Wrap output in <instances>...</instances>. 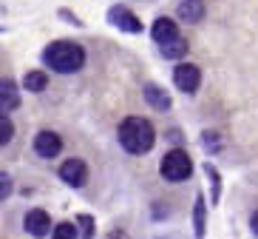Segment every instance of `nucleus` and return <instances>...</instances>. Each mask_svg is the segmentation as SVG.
<instances>
[{"label": "nucleus", "instance_id": "f257e3e1", "mask_svg": "<svg viewBox=\"0 0 258 239\" xmlns=\"http://www.w3.org/2000/svg\"><path fill=\"white\" fill-rule=\"evenodd\" d=\"M153 139H156L153 125L148 123V120H142V117H128V120L119 125V142H122L125 151H131V154H145V151H151Z\"/></svg>", "mask_w": 258, "mask_h": 239}, {"label": "nucleus", "instance_id": "f03ea898", "mask_svg": "<svg viewBox=\"0 0 258 239\" xmlns=\"http://www.w3.org/2000/svg\"><path fill=\"white\" fill-rule=\"evenodd\" d=\"M43 60H46V66H51V69L60 71V74H74V71L83 69L85 52L77 46V43L60 40V43H51V46L43 52Z\"/></svg>", "mask_w": 258, "mask_h": 239}, {"label": "nucleus", "instance_id": "7ed1b4c3", "mask_svg": "<svg viewBox=\"0 0 258 239\" xmlns=\"http://www.w3.org/2000/svg\"><path fill=\"white\" fill-rule=\"evenodd\" d=\"M190 171H193V162L184 151H170L165 154L162 160V177L170 179V182H182V179L190 177Z\"/></svg>", "mask_w": 258, "mask_h": 239}, {"label": "nucleus", "instance_id": "20e7f679", "mask_svg": "<svg viewBox=\"0 0 258 239\" xmlns=\"http://www.w3.org/2000/svg\"><path fill=\"white\" fill-rule=\"evenodd\" d=\"M173 83H176V88H182L184 94H193L199 88V83H202V71H199L196 66H190V63H182V66H176V71H173Z\"/></svg>", "mask_w": 258, "mask_h": 239}, {"label": "nucleus", "instance_id": "39448f33", "mask_svg": "<svg viewBox=\"0 0 258 239\" xmlns=\"http://www.w3.org/2000/svg\"><path fill=\"white\" fill-rule=\"evenodd\" d=\"M60 148H62L60 134L40 131L37 137H34V151H37V157H43V160H51V157H57V154H60Z\"/></svg>", "mask_w": 258, "mask_h": 239}, {"label": "nucleus", "instance_id": "423d86ee", "mask_svg": "<svg viewBox=\"0 0 258 239\" xmlns=\"http://www.w3.org/2000/svg\"><path fill=\"white\" fill-rule=\"evenodd\" d=\"M108 20L116 26V29L122 31H131V34H137V31H142V23L137 20V15L134 12H128L125 6H114L111 12H108Z\"/></svg>", "mask_w": 258, "mask_h": 239}, {"label": "nucleus", "instance_id": "0eeeda50", "mask_svg": "<svg viewBox=\"0 0 258 239\" xmlns=\"http://www.w3.org/2000/svg\"><path fill=\"white\" fill-rule=\"evenodd\" d=\"M60 177L66 179L69 185L80 188V185H85V179H88V168H85L83 160H66L60 165Z\"/></svg>", "mask_w": 258, "mask_h": 239}, {"label": "nucleus", "instance_id": "6e6552de", "mask_svg": "<svg viewBox=\"0 0 258 239\" xmlns=\"http://www.w3.org/2000/svg\"><path fill=\"white\" fill-rule=\"evenodd\" d=\"M26 231H29L31 236H46V233L51 231V219H48L46 211H40V208L29 211V214H26Z\"/></svg>", "mask_w": 258, "mask_h": 239}, {"label": "nucleus", "instance_id": "1a4fd4ad", "mask_svg": "<svg viewBox=\"0 0 258 239\" xmlns=\"http://www.w3.org/2000/svg\"><path fill=\"white\" fill-rule=\"evenodd\" d=\"M20 106V94L12 80H0V111H15Z\"/></svg>", "mask_w": 258, "mask_h": 239}, {"label": "nucleus", "instance_id": "9d476101", "mask_svg": "<svg viewBox=\"0 0 258 239\" xmlns=\"http://www.w3.org/2000/svg\"><path fill=\"white\" fill-rule=\"evenodd\" d=\"M145 100L151 103L156 111H167L170 108V97H167V91L165 88H159V85H145Z\"/></svg>", "mask_w": 258, "mask_h": 239}, {"label": "nucleus", "instance_id": "9b49d317", "mask_svg": "<svg viewBox=\"0 0 258 239\" xmlns=\"http://www.w3.org/2000/svg\"><path fill=\"white\" fill-rule=\"evenodd\" d=\"M179 17L187 20V23H199L205 17V3L202 0H184V3H179Z\"/></svg>", "mask_w": 258, "mask_h": 239}, {"label": "nucleus", "instance_id": "f8f14e48", "mask_svg": "<svg viewBox=\"0 0 258 239\" xmlns=\"http://www.w3.org/2000/svg\"><path fill=\"white\" fill-rule=\"evenodd\" d=\"M153 40H156V43H165V40H170V37H176V34H179V31H176V23L173 20H167V17H159V20H156V23H153Z\"/></svg>", "mask_w": 258, "mask_h": 239}, {"label": "nucleus", "instance_id": "ddd939ff", "mask_svg": "<svg viewBox=\"0 0 258 239\" xmlns=\"http://www.w3.org/2000/svg\"><path fill=\"white\" fill-rule=\"evenodd\" d=\"M159 49H162V54H165V57H182V54L187 52V43H184V40L176 34V37L159 43Z\"/></svg>", "mask_w": 258, "mask_h": 239}, {"label": "nucleus", "instance_id": "4468645a", "mask_svg": "<svg viewBox=\"0 0 258 239\" xmlns=\"http://www.w3.org/2000/svg\"><path fill=\"white\" fill-rule=\"evenodd\" d=\"M23 85L29 88V91L37 94V91H43V88L48 85V77L43 74V71H29V74L23 77Z\"/></svg>", "mask_w": 258, "mask_h": 239}, {"label": "nucleus", "instance_id": "2eb2a0df", "mask_svg": "<svg viewBox=\"0 0 258 239\" xmlns=\"http://www.w3.org/2000/svg\"><path fill=\"white\" fill-rule=\"evenodd\" d=\"M12 134H15V125H12V120H9L6 114H0V146H6L9 139H12Z\"/></svg>", "mask_w": 258, "mask_h": 239}, {"label": "nucleus", "instance_id": "dca6fc26", "mask_svg": "<svg viewBox=\"0 0 258 239\" xmlns=\"http://www.w3.org/2000/svg\"><path fill=\"white\" fill-rule=\"evenodd\" d=\"M54 236H57V239H74L77 236V228L71 222H60L57 228H54Z\"/></svg>", "mask_w": 258, "mask_h": 239}, {"label": "nucleus", "instance_id": "f3484780", "mask_svg": "<svg viewBox=\"0 0 258 239\" xmlns=\"http://www.w3.org/2000/svg\"><path fill=\"white\" fill-rule=\"evenodd\" d=\"M196 233L202 236L205 233V200L199 197V202H196Z\"/></svg>", "mask_w": 258, "mask_h": 239}, {"label": "nucleus", "instance_id": "a211bd4d", "mask_svg": "<svg viewBox=\"0 0 258 239\" xmlns=\"http://www.w3.org/2000/svg\"><path fill=\"white\" fill-rule=\"evenodd\" d=\"M9 194H12V179H9V174H0V202L6 200Z\"/></svg>", "mask_w": 258, "mask_h": 239}, {"label": "nucleus", "instance_id": "6ab92c4d", "mask_svg": "<svg viewBox=\"0 0 258 239\" xmlns=\"http://www.w3.org/2000/svg\"><path fill=\"white\" fill-rule=\"evenodd\" d=\"M77 222L83 225V233H85V236H91V233H94V219H91L88 214H80V219H77Z\"/></svg>", "mask_w": 258, "mask_h": 239}, {"label": "nucleus", "instance_id": "aec40b11", "mask_svg": "<svg viewBox=\"0 0 258 239\" xmlns=\"http://www.w3.org/2000/svg\"><path fill=\"white\" fill-rule=\"evenodd\" d=\"M252 233H258V211L252 214Z\"/></svg>", "mask_w": 258, "mask_h": 239}]
</instances>
